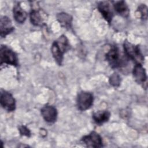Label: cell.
Returning a JSON list of instances; mask_svg holds the SVG:
<instances>
[{
	"mask_svg": "<svg viewBox=\"0 0 148 148\" xmlns=\"http://www.w3.org/2000/svg\"><path fill=\"white\" fill-rule=\"evenodd\" d=\"M70 47L68 40L64 35H62L53 43L51 48V53L55 61L59 65H62L64 54L70 49Z\"/></svg>",
	"mask_w": 148,
	"mask_h": 148,
	"instance_id": "obj_1",
	"label": "cell"
},
{
	"mask_svg": "<svg viewBox=\"0 0 148 148\" xmlns=\"http://www.w3.org/2000/svg\"><path fill=\"white\" fill-rule=\"evenodd\" d=\"M123 46L125 54L130 59L134 61L136 64H142L144 60V57L138 46H136L125 40Z\"/></svg>",
	"mask_w": 148,
	"mask_h": 148,
	"instance_id": "obj_2",
	"label": "cell"
},
{
	"mask_svg": "<svg viewBox=\"0 0 148 148\" xmlns=\"http://www.w3.org/2000/svg\"><path fill=\"white\" fill-rule=\"evenodd\" d=\"M106 60L112 68H120L125 64V60L121 57L117 47L112 46L110 50L106 53Z\"/></svg>",
	"mask_w": 148,
	"mask_h": 148,
	"instance_id": "obj_3",
	"label": "cell"
},
{
	"mask_svg": "<svg viewBox=\"0 0 148 148\" xmlns=\"http://www.w3.org/2000/svg\"><path fill=\"white\" fill-rule=\"evenodd\" d=\"M0 64L12 65L15 66L18 65V58L16 54L8 46L2 45L0 50Z\"/></svg>",
	"mask_w": 148,
	"mask_h": 148,
	"instance_id": "obj_4",
	"label": "cell"
},
{
	"mask_svg": "<svg viewBox=\"0 0 148 148\" xmlns=\"http://www.w3.org/2000/svg\"><path fill=\"white\" fill-rule=\"evenodd\" d=\"M94 98L91 93L82 91L77 97V106L80 110H86L91 108L93 104Z\"/></svg>",
	"mask_w": 148,
	"mask_h": 148,
	"instance_id": "obj_5",
	"label": "cell"
},
{
	"mask_svg": "<svg viewBox=\"0 0 148 148\" xmlns=\"http://www.w3.org/2000/svg\"><path fill=\"white\" fill-rule=\"evenodd\" d=\"M0 103L1 106L8 112H12L16 109V101L12 95L5 90L1 91Z\"/></svg>",
	"mask_w": 148,
	"mask_h": 148,
	"instance_id": "obj_6",
	"label": "cell"
},
{
	"mask_svg": "<svg viewBox=\"0 0 148 148\" xmlns=\"http://www.w3.org/2000/svg\"><path fill=\"white\" fill-rule=\"evenodd\" d=\"M82 141L88 147L98 148L103 146L101 136L95 131H92L88 135L83 136Z\"/></svg>",
	"mask_w": 148,
	"mask_h": 148,
	"instance_id": "obj_7",
	"label": "cell"
},
{
	"mask_svg": "<svg viewBox=\"0 0 148 148\" xmlns=\"http://www.w3.org/2000/svg\"><path fill=\"white\" fill-rule=\"evenodd\" d=\"M41 114L46 122L53 123L56 121L57 111L54 106L51 105H46L42 108Z\"/></svg>",
	"mask_w": 148,
	"mask_h": 148,
	"instance_id": "obj_8",
	"label": "cell"
},
{
	"mask_svg": "<svg viewBox=\"0 0 148 148\" xmlns=\"http://www.w3.org/2000/svg\"><path fill=\"white\" fill-rule=\"evenodd\" d=\"M97 8L105 20L110 24L113 18V13L109 3L108 1H100L98 3Z\"/></svg>",
	"mask_w": 148,
	"mask_h": 148,
	"instance_id": "obj_9",
	"label": "cell"
},
{
	"mask_svg": "<svg viewBox=\"0 0 148 148\" xmlns=\"http://www.w3.org/2000/svg\"><path fill=\"white\" fill-rule=\"evenodd\" d=\"M0 24V32L2 38H5L14 29V27L12 25L11 20L6 16H2L1 17Z\"/></svg>",
	"mask_w": 148,
	"mask_h": 148,
	"instance_id": "obj_10",
	"label": "cell"
},
{
	"mask_svg": "<svg viewBox=\"0 0 148 148\" xmlns=\"http://www.w3.org/2000/svg\"><path fill=\"white\" fill-rule=\"evenodd\" d=\"M133 75L136 82L139 84H144L146 81V71L142 64H136L133 69Z\"/></svg>",
	"mask_w": 148,
	"mask_h": 148,
	"instance_id": "obj_11",
	"label": "cell"
},
{
	"mask_svg": "<svg viewBox=\"0 0 148 148\" xmlns=\"http://www.w3.org/2000/svg\"><path fill=\"white\" fill-rule=\"evenodd\" d=\"M13 13V17L14 18L15 20L20 24H23L27 18V12L23 9L19 3H17L14 5Z\"/></svg>",
	"mask_w": 148,
	"mask_h": 148,
	"instance_id": "obj_12",
	"label": "cell"
},
{
	"mask_svg": "<svg viewBox=\"0 0 148 148\" xmlns=\"http://www.w3.org/2000/svg\"><path fill=\"white\" fill-rule=\"evenodd\" d=\"M57 19L64 28L70 29L72 27V17L70 14L65 12L59 13L57 14Z\"/></svg>",
	"mask_w": 148,
	"mask_h": 148,
	"instance_id": "obj_13",
	"label": "cell"
},
{
	"mask_svg": "<svg viewBox=\"0 0 148 148\" xmlns=\"http://www.w3.org/2000/svg\"><path fill=\"white\" fill-rule=\"evenodd\" d=\"M113 6L117 13L123 17H127L129 15L130 10L126 2L124 1H116L113 3Z\"/></svg>",
	"mask_w": 148,
	"mask_h": 148,
	"instance_id": "obj_14",
	"label": "cell"
},
{
	"mask_svg": "<svg viewBox=\"0 0 148 148\" xmlns=\"http://www.w3.org/2000/svg\"><path fill=\"white\" fill-rule=\"evenodd\" d=\"M110 113L108 110H101L94 113L92 114V119L95 123L101 125L105 122H107L110 118Z\"/></svg>",
	"mask_w": 148,
	"mask_h": 148,
	"instance_id": "obj_15",
	"label": "cell"
},
{
	"mask_svg": "<svg viewBox=\"0 0 148 148\" xmlns=\"http://www.w3.org/2000/svg\"><path fill=\"white\" fill-rule=\"evenodd\" d=\"M30 20L35 26H40L43 24V18L39 10L32 9L30 13Z\"/></svg>",
	"mask_w": 148,
	"mask_h": 148,
	"instance_id": "obj_16",
	"label": "cell"
},
{
	"mask_svg": "<svg viewBox=\"0 0 148 148\" xmlns=\"http://www.w3.org/2000/svg\"><path fill=\"white\" fill-rule=\"evenodd\" d=\"M137 12L139 13L140 18L146 20L147 18V7L145 4H141L138 6Z\"/></svg>",
	"mask_w": 148,
	"mask_h": 148,
	"instance_id": "obj_17",
	"label": "cell"
},
{
	"mask_svg": "<svg viewBox=\"0 0 148 148\" xmlns=\"http://www.w3.org/2000/svg\"><path fill=\"white\" fill-rule=\"evenodd\" d=\"M121 79L120 76L117 73H113L109 78V83L111 85L114 87H117L120 85Z\"/></svg>",
	"mask_w": 148,
	"mask_h": 148,
	"instance_id": "obj_18",
	"label": "cell"
},
{
	"mask_svg": "<svg viewBox=\"0 0 148 148\" xmlns=\"http://www.w3.org/2000/svg\"><path fill=\"white\" fill-rule=\"evenodd\" d=\"M18 131L21 135L26 136L28 137H29L31 136V132L24 125L20 126L18 128Z\"/></svg>",
	"mask_w": 148,
	"mask_h": 148,
	"instance_id": "obj_19",
	"label": "cell"
}]
</instances>
